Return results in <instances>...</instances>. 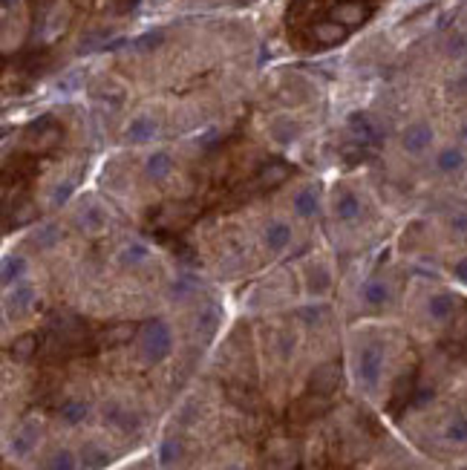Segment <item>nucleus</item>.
<instances>
[{"mask_svg":"<svg viewBox=\"0 0 467 470\" xmlns=\"http://www.w3.org/2000/svg\"><path fill=\"white\" fill-rule=\"evenodd\" d=\"M176 456H179V441H176V439H168L165 444H161V456H159V459L165 462V464H171Z\"/></svg>","mask_w":467,"mask_h":470,"instance_id":"nucleus-36","label":"nucleus"},{"mask_svg":"<svg viewBox=\"0 0 467 470\" xmlns=\"http://www.w3.org/2000/svg\"><path fill=\"white\" fill-rule=\"evenodd\" d=\"M286 179H289V168L283 162H274V164H268V168L260 171V185L263 187H274V185L286 182Z\"/></svg>","mask_w":467,"mask_h":470,"instance_id":"nucleus-24","label":"nucleus"},{"mask_svg":"<svg viewBox=\"0 0 467 470\" xmlns=\"http://www.w3.org/2000/svg\"><path fill=\"white\" fill-rule=\"evenodd\" d=\"M461 470H467V464H464V467H461Z\"/></svg>","mask_w":467,"mask_h":470,"instance_id":"nucleus-43","label":"nucleus"},{"mask_svg":"<svg viewBox=\"0 0 467 470\" xmlns=\"http://www.w3.org/2000/svg\"><path fill=\"white\" fill-rule=\"evenodd\" d=\"M464 164H467V153H464L459 145H447V148H441V150L436 153V171L445 173V176L459 173Z\"/></svg>","mask_w":467,"mask_h":470,"instance_id":"nucleus-8","label":"nucleus"},{"mask_svg":"<svg viewBox=\"0 0 467 470\" xmlns=\"http://www.w3.org/2000/svg\"><path fill=\"white\" fill-rule=\"evenodd\" d=\"M415 372H407V375H401L398 381H395V387H392V398H389V410L392 413H398L401 407H407V404H412V398H415Z\"/></svg>","mask_w":467,"mask_h":470,"instance_id":"nucleus-9","label":"nucleus"},{"mask_svg":"<svg viewBox=\"0 0 467 470\" xmlns=\"http://www.w3.org/2000/svg\"><path fill=\"white\" fill-rule=\"evenodd\" d=\"M461 142H464V145H467V124H464V127H461Z\"/></svg>","mask_w":467,"mask_h":470,"instance_id":"nucleus-41","label":"nucleus"},{"mask_svg":"<svg viewBox=\"0 0 467 470\" xmlns=\"http://www.w3.org/2000/svg\"><path fill=\"white\" fill-rule=\"evenodd\" d=\"M346 27H340L338 20H323V23H317V27L312 29V35H315V41L320 43V46H335V43H340L343 38H346Z\"/></svg>","mask_w":467,"mask_h":470,"instance_id":"nucleus-16","label":"nucleus"},{"mask_svg":"<svg viewBox=\"0 0 467 470\" xmlns=\"http://www.w3.org/2000/svg\"><path fill=\"white\" fill-rule=\"evenodd\" d=\"M173 349V335L165 320H148L142 329V355L150 364H159L171 355Z\"/></svg>","mask_w":467,"mask_h":470,"instance_id":"nucleus-1","label":"nucleus"},{"mask_svg":"<svg viewBox=\"0 0 467 470\" xmlns=\"http://www.w3.org/2000/svg\"><path fill=\"white\" fill-rule=\"evenodd\" d=\"M217 323H220V312H217V306H208V309L199 315V329H202V335H205V338H208V335H214Z\"/></svg>","mask_w":467,"mask_h":470,"instance_id":"nucleus-32","label":"nucleus"},{"mask_svg":"<svg viewBox=\"0 0 467 470\" xmlns=\"http://www.w3.org/2000/svg\"><path fill=\"white\" fill-rule=\"evenodd\" d=\"M349 130H352V136L358 138L361 145L378 142V127L369 122V115H366V113H355L352 119H349Z\"/></svg>","mask_w":467,"mask_h":470,"instance_id":"nucleus-17","label":"nucleus"},{"mask_svg":"<svg viewBox=\"0 0 467 470\" xmlns=\"http://www.w3.org/2000/svg\"><path fill=\"white\" fill-rule=\"evenodd\" d=\"M46 470H78V462H76V456L69 453V450H58L50 459V464H46Z\"/></svg>","mask_w":467,"mask_h":470,"instance_id":"nucleus-31","label":"nucleus"},{"mask_svg":"<svg viewBox=\"0 0 467 470\" xmlns=\"http://www.w3.org/2000/svg\"><path fill=\"white\" fill-rule=\"evenodd\" d=\"M433 127L427 122H415L410 124L404 133H401V148L410 153V156H422L433 148Z\"/></svg>","mask_w":467,"mask_h":470,"instance_id":"nucleus-4","label":"nucleus"},{"mask_svg":"<svg viewBox=\"0 0 467 470\" xmlns=\"http://www.w3.org/2000/svg\"><path fill=\"white\" fill-rule=\"evenodd\" d=\"M87 413H89V407L84 401H66L61 407V421L64 425H81V421L87 418Z\"/></svg>","mask_w":467,"mask_h":470,"instance_id":"nucleus-27","label":"nucleus"},{"mask_svg":"<svg viewBox=\"0 0 467 470\" xmlns=\"http://www.w3.org/2000/svg\"><path fill=\"white\" fill-rule=\"evenodd\" d=\"M29 138H32V148L35 150H46V148H52L61 138V130L50 119H41L38 124L29 127Z\"/></svg>","mask_w":467,"mask_h":470,"instance_id":"nucleus-11","label":"nucleus"},{"mask_svg":"<svg viewBox=\"0 0 467 470\" xmlns=\"http://www.w3.org/2000/svg\"><path fill=\"white\" fill-rule=\"evenodd\" d=\"M81 220L87 222L89 231H101V228H104V214H101L99 205H87V208L81 211ZM84 222H81V225H84Z\"/></svg>","mask_w":467,"mask_h":470,"instance_id":"nucleus-30","label":"nucleus"},{"mask_svg":"<svg viewBox=\"0 0 467 470\" xmlns=\"http://www.w3.org/2000/svg\"><path fill=\"white\" fill-rule=\"evenodd\" d=\"M107 418L113 421V425H119L122 430H130V427H136V418H133L130 413H124V410H119V407H113V410L107 413Z\"/></svg>","mask_w":467,"mask_h":470,"instance_id":"nucleus-35","label":"nucleus"},{"mask_svg":"<svg viewBox=\"0 0 467 470\" xmlns=\"http://www.w3.org/2000/svg\"><path fill=\"white\" fill-rule=\"evenodd\" d=\"M23 266H27L23 257H6V263H3V286H12V280H17L23 274Z\"/></svg>","mask_w":467,"mask_h":470,"instance_id":"nucleus-29","label":"nucleus"},{"mask_svg":"<svg viewBox=\"0 0 467 470\" xmlns=\"http://www.w3.org/2000/svg\"><path fill=\"white\" fill-rule=\"evenodd\" d=\"M81 462H84V470H96V467H104L110 462V453L96 448V444H87L81 450Z\"/></svg>","mask_w":467,"mask_h":470,"instance_id":"nucleus-26","label":"nucleus"},{"mask_svg":"<svg viewBox=\"0 0 467 470\" xmlns=\"http://www.w3.org/2000/svg\"><path fill=\"white\" fill-rule=\"evenodd\" d=\"M361 297L366 306H384V303L389 300V286L384 283V280H366L364 289H361Z\"/></svg>","mask_w":467,"mask_h":470,"instance_id":"nucleus-20","label":"nucleus"},{"mask_svg":"<svg viewBox=\"0 0 467 470\" xmlns=\"http://www.w3.org/2000/svg\"><path fill=\"white\" fill-rule=\"evenodd\" d=\"M453 274L461 280V283H467V257H461V260L453 266Z\"/></svg>","mask_w":467,"mask_h":470,"instance_id":"nucleus-39","label":"nucleus"},{"mask_svg":"<svg viewBox=\"0 0 467 470\" xmlns=\"http://www.w3.org/2000/svg\"><path fill=\"white\" fill-rule=\"evenodd\" d=\"M32 300H35V289H32V286H17L6 306H9V312L20 315V312H27V309L32 306Z\"/></svg>","mask_w":467,"mask_h":470,"instance_id":"nucleus-23","label":"nucleus"},{"mask_svg":"<svg viewBox=\"0 0 467 470\" xmlns=\"http://www.w3.org/2000/svg\"><path fill=\"white\" fill-rule=\"evenodd\" d=\"M326 410H329V401H326V395H315V392H309V395L297 398L289 413H292L294 421H312V418L323 415Z\"/></svg>","mask_w":467,"mask_h":470,"instance_id":"nucleus-6","label":"nucleus"},{"mask_svg":"<svg viewBox=\"0 0 467 470\" xmlns=\"http://www.w3.org/2000/svg\"><path fill=\"white\" fill-rule=\"evenodd\" d=\"M153 136H156V122L150 115H136L127 124V142H133V145H145Z\"/></svg>","mask_w":467,"mask_h":470,"instance_id":"nucleus-13","label":"nucleus"},{"mask_svg":"<svg viewBox=\"0 0 467 470\" xmlns=\"http://www.w3.org/2000/svg\"><path fill=\"white\" fill-rule=\"evenodd\" d=\"M58 240H61V231H58L55 225H43V228L35 234V243H38V245H43V248L55 245Z\"/></svg>","mask_w":467,"mask_h":470,"instance_id":"nucleus-34","label":"nucleus"},{"mask_svg":"<svg viewBox=\"0 0 467 470\" xmlns=\"http://www.w3.org/2000/svg\"><path fill=\"white\" fill-rule=\"evenodd\" d=\"M38 436H41V427L35 425V421H27L17 433H15V441H12V453L15 456H27L35 444H38Z\"/></svg>","mask_w":467,"mask_h":470,"instance_id":"nucleus-15","label":"nucleus"},{"mask_svg":"<svg viewBox=\"0 0 467 470\" xmlns=\"http://www.w3.org/2000/svg\"><path fill=\"white\" fill-rule=\"evenodd\" d=\"M142 260H148V248H145L142 243H133V245H127V248L122 251V263L136 266V263H142Z\"/></svg>","mask_w":467,"mask_h":470,"instance_id":"nucleus-33","label":"nucleus"},{"mask_svg":"<svg viewBox=\"0 0 467 470\" xmlns=\"http://www.w3.org/2000/svg\"><path fill=\"white\" fill-rule=\"evenodd\" d=\"M332 208H335V217H338V220H343V222L358 220V217H361V211H364L361 197H358L355 191H349V187H340V191L335 194Z\"/></svg>","mask_w":467,"mask_h":470,"instance_id":"nucleus-7","label":"nucleus"},{"mask_svg":"<svg viewBox=\"0 0 467 470\" xmlns=\"http://www.w3.org/2000/svg\"><path fill=\"white\" fill-rule=\"evenodd\" d=\"M447 52L450 55H464L467 52V38L464 35H450V41H447Z\"/></svg>","mask_w":467,"mask_h":470,"instance_id":"nucleus-37","label":"nucleus"},{"mask_svg":"<svg viewBox=\"0 0 467 470\" xmlns=\"http://www.w3.org/2000/svg\"><path fill=\"white\" fill-rule=\"evenodd\" d=\"M136 335H138L136 323H115V326L104 329V335L99 338V343L101 346H122V343H130Z\"/></svg>","mask_w":467,"mask_h":470,"instance_id":"nucleus-12","label":"nucleus"},{"mask_svg":"<svg viewBox=\"0 0 467 470\" xmlns=\"http://www.w3.org/2000/svg\"><path fill=\"white\" fill-rule=\"evenodd\" d=\"M145 171H148L150 179H165V176H171V171H173V159H171V153H168V150H156V153H150V156H148V164H145Z\"/></svg>","mask_w":467,"mask_h":470,"instance_id":"nucleus-19","label":"nucleus"},{"mask_svg":"<svg viewBox=\"0 0 467 470\" xmlns=\"http://www.w3.org/2000/svg\"><path fill=\"white\" fill-rule=\"evenodd\" d=\"M450 228L467 234V211H453V214H450Z\"/></svg>","mask_w":467,"mask_h":470,"instance_id":"nucleus-38","label":"nucleus"},{"mask_svg":"<svg viewBox=\"0 0 467 470\" xmlns=\"http://www.w3.org/2000/svg\"><path fill=\"white\" fill-rule=\"evenodd\" d=\"M372 15V6H366L364 0H343L332 9V20H338L340 27L352 29V27H361V23Z\"/></svg>","mask_w":467,"mask_h":470,"instance_id":"nucleus-5","label":"nucleus"},{"mask_svg":"<svg viewBox=\"0 0 467 470\" xmlns=\"http://www.w3.org/2000/svg\"><path fill=\"white\" fill-rule=\"evenodd\" d=\"M445 439L453 441V444H464L467 441V418L461 413H456L450 421H447V427H445Z\"/></svg>","mask_w":467,"mask_h":470,"instance_id":"nucleus-25","label":"nucleus"},{"mask_svg":"<svg viewBox=\"0 0 467 470\" xmlns=\"http://www.w3.org/2000/svg\"><path fill=\"white\" fill-rule=\"evenodd\" d=\"M340 375H343V372H340V364H338V361H326V364L315 366V372L309 375V392L329 398V395L338 390V384H340Z\"/></svg>","mask_w":467,"mask_h":470,"instance_id":"nucleus-2","label":"nucleus"},{"mask_svg":"<svg viewBox=\"0 0 467 470\" xmlns=\"http://www.w3.org/2000/svg\"><path fill=\"white\" fill-rule=\"evenodd\" d=\"M294 136H297V124L292 119H286V115H280V119L271 122V138H274V142L289 145Z\"/></svg>","mask_w":467,"mask_h":470,"instance_id":"nucleus-22","label":"nucleus"},{"mask_svg":"<svg viewBox=\"0 0 467 470\" xmlns=\"http://www.w3.org/2000/svg\"><path fill=\"white\" fill-rule=\"evenodd\" d=\"M136 3H138V0H115V9H119V12H130Z\"/></svg>","mask_w":467,"mask_h":470,"instance_id":"nucleus-40","label":"nucleus"},{"mask_svg":"<svg viewBox=\"0 0 467 470\" xmlns=\"http://www.w3.org/2000/svg\"><path fill=\"white\" fill-rule=\"evenodd\" d=\"M381 369H384V352H381V346H375V343L364 346L361 355H358V378L366 387H375L378 378H381Z\"/></svg>","mask_w":467,"mask_h":470,"instance_id":"nucleus-3","label":"nucleus"},{"mask_svg":"<svg viewBox=\"0 0 467 470\" xmlns=\"http://www.w3.org/2000/svg\"><path fill=\"white\" fill-rule=\"evenodd\" d=\"M161 41H165V32L156 29V32H148V35H142V38H136V41H133V50H136V52H153L156 46H161Z\"/></svg>","mask_w":467,"mask_h":470,"instance_id":"nucleus-28","label":"nucleus"},{"mask_svg":"<svg viewBox=\"0 0 467 470\" xmlns=\"http://www.w3.org/2000/svg\"><path fill=\"white\" fill-rule=\"evenodd\" d=\"M222 470H245V467H240V464H228V467H222Z\"/></svg>","mask_w":467,"mask_h":470,"instance_id":"nucleus-42","label":"nucleus"},{"mask_svg":"<svg viewBox=\"0 0 467 470\" xmlns=\"http://www.w3.org/2000/svg\"><path fill=\"white\" fill-rule=\"evenodd\" d=\"M263 240L271 251H283L292 245V225L283 222V220H271L266 225V234H263Z\"/></svg>","mask_w":467,"mask_h":470,"instance_id":"nucleus-10","label":"nucleus"},{"mask_svg":"<svg viewBox=\"0 0 467 470\" xmlns=\"http://www.w3.org/2000/svg\"><path fill=\"white\" fill-rule=\"evenodd\" d=\"M427 312H430V318H433V320H450V318H453V312H456V297H453V294H447V292L433 294V297H430V303H427Z\"/></svg>","mask_w":467,"mask_h":470,"instance_id":"nucleus-18","label":"nucleus"},{"mask_svg":"<svg viewBox=\"0 0 467 470\" xmlns=\"http://www.w3.org/2000/svg\"><path fill=\"white\" fill-rule=\"evenodd\" d=\"M292 208L294 214L303 217V220H312L317 211H320V199H317V191L315 187H303V191H297V197L292 199Z\"/></svg>","mask_w":467,"mask_h":470,"instance_id":"nucleus-14","label":"nucleus"},{"mask_svg":"<svg viewBox=\"0 0 467 470\" xmlns=\"http://www.w3.org/2000/svg\"><path fill=\"white\" fill-rule=\"evenodd\" d=\"M38 346H41V341L35 335H20V338H15V343H12L9 352H12L15 361H29L38 352Z\"/></svg>","mask_w":467,"mask_h":470,"instance_id":"nucleus-21","label":"nucleus"}]
</instances>
